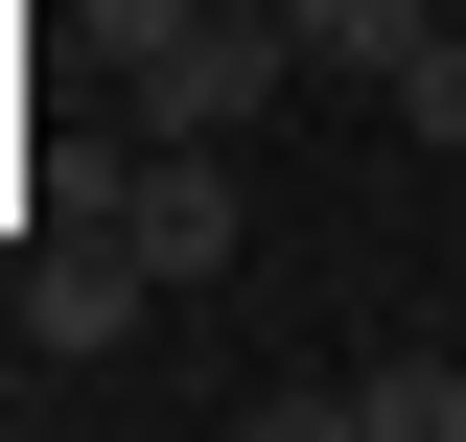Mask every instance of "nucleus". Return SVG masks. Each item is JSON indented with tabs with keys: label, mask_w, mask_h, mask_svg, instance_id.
<instances>
[{
	"label": "nucleus",
	"mask_w": 466,
	"mask_h": 442,
	"mask_svg": "<svg viewBox=\"0 0 466 442\" xmlns=\"http://www.w3.org/2000/svg\"><path fill=\"white\" fill-rule=\"evenodd\" d=\"M280 70H303L280 0H164V24H140V116H164V140H233Z\"/></svg>",
	"instance_id": "1"
},
{
	"label": "nucleus",
	"mask_w": 466,
	"mask_h": 442,
	"mask_svg": "<svg viewBox=\"0 0 466 442\" xmlns=\"http://www.w3.org/2000/svg\"><path fill=\"white\" fill-rule=\"evenodd\" d=\"M233 233H257V210H233V164H210V140H164V164L116 186V256L164 279V303H187V279H233Z\"/></svg>",
	"instance_id": "2"
},
{
	"label": "nucleus",
	"mask_w": 466,
	"mask_h": 442,
	"mask_svg": "<svg viewBox=\"0 0 466 442\" xmlns=\"http://www.w3.org/2000/svg\"><path fill=\"white\" fill-rule=\"evenodd\" d=\"M140 303H164V279L116 256V233H94V256H24V349H116Z\"/></svg>",
	"instance_id": "3"
},
{
	"label": "nucleus",
	"mask_w": 466,
	"mask_h": 442,
	"mask_svg": "<svg viewBox=\"0 0 466 442\" xmlns=\"http://www.w3.org/2000/svg\"><path fill=\"white\" fill-rule=\"evenodd\" d=\"M280 24H303V70H350V94H373V70L443 24V0H280Z\"/></svg>",
	"instance_id": "4"
},
{
	"label": "nucleus",
	"mask_w": 466,
	"mask_h": 442,
	"mask_svg": "<svg viewBox=\"0 0 466 442\" xmlns=\"http://www.w3.org/2000/svg\"><path fill=\"white\" fill-rule=\"evenodd\" d=\"M373 116H397V140H466V0H443V24H420L397 70H373Z\"/></svg>",
	"instance_id": "5"
},
{
	"label": "nucleus",
	"mask_w": 466,
	"mask_h": 442,
	"mask_svg": "<svg viewBox=\"0 0 466 442\" xmlns=\"http://www.w3.org/2000/svg\"><path fill=\"white\" fill-rule=\"evenodd\" d=\"M350 419H373V442H466V373H443V349H397V373H350Z\"/></svg>",
	"instance_id": "6"
}]
</instances>
